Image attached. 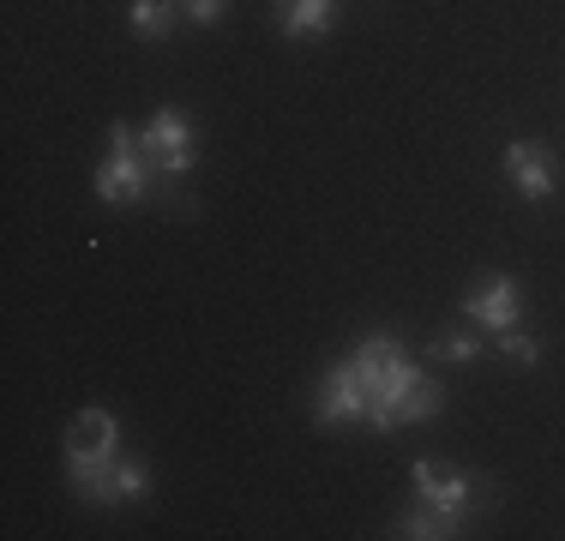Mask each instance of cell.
<instances>
[{"mask_svg":"<svg viewBox=\"0 0 565 541\" xmlns=\"http://www.w3.org/2000/svg\"><path fill=\"white\" fill-rule=\"evenodd\" d=\"M115 439H120V427L109 410H85L73 422V433H66V476H73V494L90 499V506L120 499L115 494V464H120Z\"/></svg>","mask_w":565,"mask_h":541,"instance_id":"7a4b0ae2","label":"cell"},{"mask_svg":"<svg viewBox=\"0 0 565 541\" xmlns=\"http://www.w3.org/2000/svg\"><path fill=\"white\" fill-rule=\"evenodd\" d=\"M367 415H373L367 379L355 373V361H338V368L326 373V385H319V422L338 427V422H367Z\"/></svg>","mask_w":565,"mask_h":541,"instance_id":"8992f818","label":"cell"},{"mask_svg":"<svg viewBox=\"0 0 565 541\" xmlns=\"http://www.w3.org/2000/svg\"><path fill=\"white\" fill-rule=\"evenodd\" d=\"M331 19H338V0H289V12H282V36L331 31Z\"/></svg>","mask_w":565,"mask_h":541,"instance_id":"9c48e42d","label":"cell"},{"mask_svg":"<svg viewBox=\"0 0 565 541\" xmlns=\"http://www.w3.org/2000/svg\"><path fill=\"white\" fill-rule=\"evenodd\" d=\"M500 356H511L518 368H535V361H542V343H535L530 331H518V325H511V331H500Z\"/></svg>","mask_w":565,"mask_h":541,"instance_id":"4fadbf2b","label":"cell"},{"mask_svg":"<svg viewBox=\"0 0 565 541\" xmlns=\"http://www.w3.org/2000/svg\"><path fill=\"white\" fill-rule=\"evenodd\" d=\"M457 523H463V518H446V511L422 506V511H409V518L397 523V535H409V541H446V535H457Z\"/></svg>","mask_w":565,"mask_h":541,"instance_id":"30bf717a","label":"cell"},{"mask_svg":"<svg viewBox=\"0 0 565 541\" xmlns=\"http://www.w3.org/2000/svg\"><path fill=\"white\" fill-rule=\"evenodd\" d=\"M415 494H422V506H434V511H446V518H463V506H469V481L463 469H451V464H434V457H415Z\"/></svg>","mask_w":565,"mask_h":541,"instance_id":"52a82bcc","label":"cell"},{"mask_svg":"<svg viewBox=\"0 0 565 541\" xmlns=\"http://www.w3.org/2000/svg\"><path fill=\"white\" fill-rule=\"evenodd\" d=\"M463 314L481 325V331H511V325L523 319V289H518V277H505V270H488V277L476 283V289L463 295Z\"/></svg>","mask_w":565,"mask_h":541,"instance_id":"5b68a950","label":"cell"},{"mask_svg":"<svg viewBox=\"0 0 565 541\" xmlns=\"http://www.w3.org/2000/svg\"><path fill=\"white\" fill-rule=\"evenodd\" d=\"M355 373L367 379V391H373V415H367V427L373 433H392L403 422V410H409V397L427 385V373L415 368L409 356H403V343L392 331H373V337H361L355 343Z\"/></svg>","mask_w":565,"mask_h":541,"instance_id":"6da1fadb","label":"cell"},{"mask_svg":"<svg viewBox=\"0 0 565 541\" xmlns=\"http://www.w3.org/2000/svg\"><path fill=\"white\" fill-rule=\"evenodd\" d=\"M139 151L151 157L157 174H186L199 162V145H193V120L181 108H157L151 127L139 132Z\"/></svg>","mask_w":565,"mask_h":541,"instance_id":"277c9868","label":"cell"},{"mask_svg":"<svg viewBox=\"0 0 565 541\" xmlns=\"http://www.w3.org/2000/svg\"><path fill=\"white\" fill-rule=\"evenodd\" d=\"M115 494L120 499H145V494H151V469H145L139 457H120V464H115Z\"/></svg>","mask_w":565,"mask_h":541,"instance_id":"7c38bea8","label":"cell"},{"mask_svg":"<svg viewBox=\"0 0 565 541\" xmlns=\"http://www.w3.org/2000/svg\"><path fill=\"white\" fill-rule=\"evenodd\" d=\"M127 19H132V31H139V36H151V43H157V36H169L174 12H169V0H132Z\"/></svg>","mask_w":565,"mask_h":541,"instance_id":"8fae6325","label":"cell"},{"mask_svg":"<svg viewBox=\"0 0 565 541\" xmlns=\"http://www.w3.org/2000/svg\"><path fill=\"white\" fill-rule=\"evenodd\" d=\"M505 174L530 205H542V199L554 193V157H547V145H535V139H511L505 145Z\"/></svg>","mask_w":565,"mask_h":541,"instance_id":"ba28073f","label":"cell"},{"mask_svg":"<svg viewBox=\"0 0 565 541\" xmlns=\"http://www.w3.org/2000/svg\"><path fill=\"white\" fill-rule=\"evenodd\" d=\"M434 356H439V361H476V356H481V337L446 331V337H434Z\"/></svg>","mask_w":565,"mask_h":541,"instance_id":"5bb4252c","label":"cell"},{"mask_svg":"<svg viewBox=\"0 0 565 541\" xmlns=\"http://www.w3.org/2000/svg\"><path fill=\"white\" fill-rule=\"evenodd\" d=\"M109 145H115V151L97 169V199H103V205L145 199V193H151V181H157V169H151V157L139 151V139H132L127 120H115V127H109Z\"/></svg>","mask_w":565,"mask_h":541,"instance_id":"3957f363","label":"cell"},{"mask_svg":"<svg viewBox=\"0 0 565 541\" xmlns=\"http://www.w3.org/2000/svg\"><path fill=\"white\" fill-rule=\"evenodd\" d=\"M181 7H186V19H193V24H217L223 19V0H181Z\"/></svg>","mask_w":565,"mask_h":541,"instance_id":"9a60e30c","label":"cell"}]
</instances>
